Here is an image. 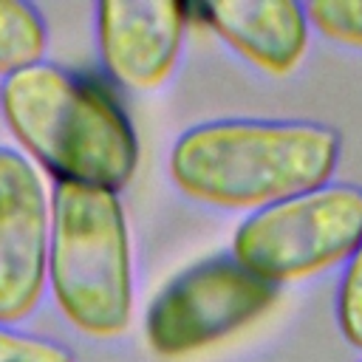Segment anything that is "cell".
I'll return each instance as SVG.
<instances>
[{
	"mask_svg": "<svg viewBox=\"0 0 362 362\" xmlns=\"http://www.w3.org/2000/svg\"><path fill=\"white\" fill-rule=\"evenodd\" d=\"M339 133L320 122L221 119L184 130L170 150V178L218 209H263L331 184Z\"/></svg>",
	"mask_w": 362,
	"mask_h": 362,
	"instance_id": "1",
	"label": "cell"
},
{
	"mask_svg": "<svg viewBox=\"0 0 362 362\" xmlns=\"http://www.w3.org/2000/svg\"><path fill=\"white\" fill-rule=\"evenodd\" d=\"M0 113L17 144L57 181L119 192L139 167V139L122 105L62 65L42 59L6 76Z\"/></svg>",
	"mask_w": 362,
	"mask_h": 362,
	"instance_id": "2",
	"label": "cell"
},
{
	"mask_svg": "<svg viewBox=\"0 0 362 362\" xmlns=\"http://www.w3.org/2000/svg\"><path fill=\"white\" fill-rule=\"evenodd\" d=\"M48 288L85 337L116 339L130 328L133 249L119 192L54 184Z\"/></svg>",
	"mask_w": 362,
	"mask_h": 362,
	"instance_id": "3",
	"label": "cell"
},
{
	"mask_svg": "<svg viewBox=\"0 0 362 362\" xmlns=\"http://www.w3.org/2000/svg\"><path fill=\"white\" fill-rule=\"evenodd\" d=\"M362 240V187L325 184L243 218L232 257L280 286L345 263Z\"/></svg>",
	"mask_w": 362,
	"mask_h": 362,
	"instance_id": "4",
	"label": "cell"
},
{
	"mask_svg": "<svg viewBox=\"0 0 362 362\" xmlns=\"http://www.w3.org/2000/svg\"><path fill=\"white\" fill-rule=\"evenodd\" d=\"M274 303L277 286L243 269L232 255H215L175 274L153 297L144 339L164 359L189 356L243 331Z\"/></svg>",
	"mask_w": 362,
	"mask_h": 362,
	"instance_id": "5",
	"label": "cell"
},
{
	"mask_svg": "<svg viewBox=\"0 0 362 362\" xmlns=\"http://www.w3.org/2000/svg\"><path fill=\"white\" fill-rule=\"evenodd\" d=\"M51 198L31 158L0 144V322L34 314L48 283Z\"/></svg>",
	"mask_w": 362,
	"mask_h": 362,
	"instance_id": "6",
	"label": "cell"
},
{
	"mask_svg": "<svg viewBox=\"0 0 362 362\" xmlns=\"http://www.w3.org/2000/svg\"><path fill=\"white\" fill-rule=\"evenodd\" d=\"M189 6L178 0H105L96 6V45L105 71L130 90H156L173 74Z\"/></svg>",
	"mask_w": 362,
	"mask_h": 362,
	"instance_id": "7",
	"label": "cell"
},
{
	"mask_svg": "<svg viewBox=\"0 0 362 362\" xmlns=\"http://www.w3.org/2000/svg\"><path fill=\"white\" fill-rule=\"evenodd\" d=\"M206 25L246 62L272 76L291 74L308 48V17L291 0H215L198 6Z\"/></svg>",
	"mask_w": 362,
	"mask_h": 362,
	"instance_id": "8",
	"label": "cell"
},
{
	"mask_svg": "<svg viewBox=\"0 0 362 362\" xmlns=\"http://www.w3.org/2000/svg\"><path fill=\"white\" fill-rule=\"evenodd\" d=\"M48 28L37 6L23 0H0V76H11L42 62Z\"/></svg>",
	"mask_w": 362,
	"mask_h": 362,
	"instance_id": "9",
	"label": "cell"
},
{
	"mask_svg": "<svg viewBox=\"0 0 362 362\" xmlns=\"http://www.w3.org/2000/svg\"><path fill=\"white\" fill-rule=\"evenodd\" d=\"M303 8L322 37L362 51V0H311Z\"/></svg>",
	"mask_w": 362,
	"mask_h": 362,
	"instance_id": "10",
	"label": "cell"
},
{
	"mask_svg": "<svg viewBox=\"0 0 362 362\" xmlns=\"http://www.w3.org/2000/svg\"><path fill=\"white\" fill-rule=\"evenodd\" d=\"M337 322L345 342L362 351V240L345 260V272L337 288Z\"/></svg>",
	"mask_w": 362,
	"mask_h": 362,
	"instance_id": "11",
	"label": "cell"
},
{
	"mask_svg": "<svg viewBox=\"0 0 362 362\" xmlns=\"http://www.w3.org/2000/svg\"><path fill=\"white\" fill-rule=\"evenodd\" d=\"M0 362H76L74 351L57 339L17 331L0 322Z\"/></svg>",
	"mask_w": 362,
	"mask_h": 362,
	"instance_id": "12",
	"label": "cell"
}]
</instances>
